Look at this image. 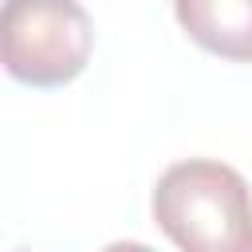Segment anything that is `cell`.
<instances>
[{
  "mask_svg": "<svg viewBox=\"0 0 252 252\" xmlns=\"http://www.w3.org/2000/svg\"><path fill=\"white\" fill-rule=\"evenodd\" d=\"M173 16L201 51L252 63V0H173Z\"/></svg>",
  "mask_w": 252,
  "mask_h": 252,
  "instance_id": "obj_3",
  "label": "cell"
},
{
  "mask_svg": "<svg viewBox=\"0 0 252 252\" xmlns=\"http://www.w3.org/2000/svg\"><path fill=\"white\" fill-rule=\"evenodd\" d=\"M150 213L177 252H252V189L224 161L185 158L161 169Z\"/></svg>",
  "mask_w": 252,
  "mask_h": 252,
  "instance_id": "obj_1",
  "label": "cell"
},
{
  "mask_svg": "<svg viewBox=\"0 0 252 252\" xmlns=\"http://www.w3.org/2000/svg\"><path fill=\"white\" fill-rule=\"evenodd\" d=\"M94 51V24L79 0H4L0 59L4 71L35 91L67 87Z\"/></svg>",
  "mask_w": 252,
  "mask_h": 252,
  "instance_id": "obj_2",
  "label": "cell"
},
{
  "mask_svg": "<svg viewBox=\"0 0 252 252\" xmlns=\"http://www.w3.org/2000/svg\"><path fill=\"white\" fill-rule=\"evenodd\" d=\"M98 252H154V248L142 244V240H110V244H102Z\"/></svg>",
  "mask_w": 252,
  "mask_h": 252,
  "instance_id": "obj_4",
  "label": "cell"
}]
</instances>
